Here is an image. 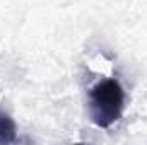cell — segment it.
Masks as SVG:
<instances>
[{
    "instance_id": "obj_2",
    "label": "cell",
    "mask_w": 147,
    "mask_h": 145,
    "mask_svg": "<svg viewBox=\"0 0 147 145\" xmlns=\"http://www.w3.org/2000/svg\"><path fill=\"white\" fill-rule=\"evenodd\" d=\"M14 138H16V125H14V121L7 114L0 113V144L14 142Z\"/></svg>"
},
{
    "instance_id": "obj_1",
    "label": "cell",
    "mask_w": 147,
    "mask_h": 145,
    "mask_svg": "<svg viewBox=\"0 0 147 145\" xmlns=\"http://www.w3.org/2000/svg\"><path fill=\"white\" fill-rule=\"evenodd\" d=\"M125 103V92L118 80L105 79L91 91V118L101 126H111L121 114Z\"/></svg>"
}]
</instances>
